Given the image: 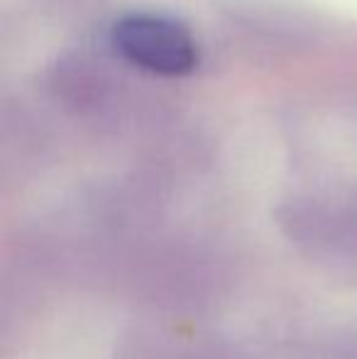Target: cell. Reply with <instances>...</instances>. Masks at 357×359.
<instances>
[{
  "label": "cell",
  "mask_w": 357,
  "mask_h": 359,
  "mask_svg": "<svg viewBox=\"0 0 357 359\" xmlns=\"http://www.w3.org/2000/svg\"><path fill=\"white\" fill-rule=\"evenodd\" d=\"M113 52L140 74L181 79L198 69L201 47L184 20L154 10L125 13L110 27Z\"/></svg>",
  "instance_id": "6da1fadb"
}]
</instances>
